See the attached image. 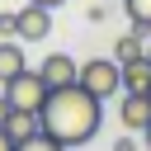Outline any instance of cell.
<instances>
[{"mask_svg": "<svg viewBox=\"0 0 151 151\" xmlns=\"http://www.w3.org/2000/svg\"><path fill=\"white\" fill-rule=\"evenodd\" d=\"M42 132H52L61 146H85L99 137V123H104V99H94L80 80L76 85H61V90H47L42 109Z\"/></svg>", "mask_w": 151, "mask_h": 151, "instance_id": "obj_1", "label": "cell"}, {"mask_svg": "<svg viewBox=\"0 0 151 151\" xmlns=\"http://www.w3.org/2000/svg\"><path fill=\"white\" fill-rule=\"evenodd\" d=\"M142 52H146V33H142V28H127V33L113 42V57H118V61H132V57H142Z\"/></svg>", "mask_w": 151, "mask_h": 151, "instance_id": "obj_10", "label": "cell"}, {"mask_svg": "<svg viewBox=\"0 0 151 151\" xmlns=\"http://www.w3.org/2000/svg\"><path fill=\"white\" fill-rule=\"evenodd\" d=\"M0 90H5L9 109H28V113H38V109H42V99H47V80H42L38 71H28V66H24L19 76H9Z\"/></svg>", "mask_w": 151, "mask_h": 151, "instance_id": "obj_3", "label": "cell"}, {"mask_svg": "<svg viewBox=\"0 0 151 151\" xmlns=\"http://www.w3.org/2000/svg\"><path fill=\"white\" fill-rule=\"evenodd\" d=\"M5 132H9L14 142H24V137L42 132V118H38V113H28V109H9V118H5Z\"/></svg>", "mask_w": 151, "mask_h": 151, "instance_id": "obj_9", "label": "cell"}, {"mask_svg": "<svg viewBox=\"0 0 151 151\" xmlns=\"http://www.w3.org/2000/svg\"><path fill=\"white\" fill-rule=\"evenodd\" d=\"M142 146H146V151H151V123H146V127H142Z\"/></svg>", "mask_w": 151, "mask_h": 151, "instance_id": "obj_17", "label": "cell"}, {"mask_svg": "<svg viewBox=\"0 0 151 151\" xmlns=\"http://www.w3.org/2000/svg\"><path fill=\"white\" fill-rule=\"evenodd\" d=\"M146 57H151V42H146Z\"/></svg>", "mask_w": 151, "mask_h": 151, "instance_id": "obj_19", "label": "cell"}, {"mask_svg": "<svg viewBox=\"0 0 151 151\" xmlns=\"http://www.w3.org/2000/svg\"><path fill=\"white\" fill-rule=\"evenodd\" d=\"M33 5H47V9H57V5H66V0H33Z\"/></svg>", "mask_w": 151, "mask_h": 151, "instance_id": "obj_18", "label": "cell"}, {"mask_svg": "<svg viewBox=\"0 0 151 151\" xmlns=\"http://www.w3.org/2000/svg\"><path fill=\"white\" fill-rule=\"evenodd\" d=\"M132 137H137V132H127V137H118V146H113V151H137V142H132Z\"/></svg>", "mask_w": 151, "mask_h": 151, "instance_id": "obj_14", "label": "cell"}, {"mask_svg": "<svg viewBox=\"0 0 151 151\" xmlns=\"http://www.w3.org/2000/svg\"><path fill=\"white\" fill-rule=\"evenodd\" d=\"M14 151H71V146H61L52 132H33V137H24V142H14Z\"/></svg>", "mask_w": 151, "mask_h": 151, "instance_id": "obj_12", "label": "cell"}, {"mask_svg": "<svg viewBox=\"0 0 151 151\" xmlns=\"http://www.w3.org/2000/svg\"><path fill=\"white\" fill-rule=\"evenodd\" d=\"M123 90H151V57L142 52V57H132V61H123Z\"/></svg>", "mask_w": 151, "mask_h": 151, "instance_id": "obj_7", "label": "cell"}, {"mask_svg": "<svg viewBox=\"0 0 151 151\" xmlns=\"http://www.w3.org/2000/svg\"><path fill=\"white\" fill-rule=\"evenodd\" d=\"M123 9H127V19H132V28H142V33L151 38V0H123Z\"/></svg>", "mask_w": 151, "mask_h": 151, "instance_id": "obj_11", "label": "cell"}, {"mask_svg": "<svg viewBox=\"0 0 151 151\" xmlns=\"http://www.w3.org/2000/svg\"><path fill=\"white\" fill-rule=\"evenodd\" d=\"M47 33H52V9L28 0V5L19 9V42H42Z\"/></svg>", "mask_w": 151, "mask_h": 151, "instance_id": "obj_5", "label": "cell"}, {"mask_svg": "<svg viewBox=\"0 0 151 151\" xmlns=\"http://www.w3.org/2000/svg\"><path fill=\"white\" fill-rule=\"evenodd\" d=\"M28 61H24V42L19 38H0V85L9 80V76H19Z\"/></svg>", "mask_w": 151, "mask_h": 151, "instance_id": "obj_8", "label": "cell"}, {"mask_svg": "<svg viewBox=\"0 0 151 151\" xmlns=\"http://www.w3.org/2000/svg\"><path fill=\"white\" fill-rule=\"evenodd\" d=\"M0 38H19V9H14V14H9V9L0 14Z\"/></svg>", "mask_w": 151, "mask_h": 151, "instance_id": "obj_13", "label": "cell"}, {"mask_svg": "<svg viewBox=\"0 0 151 151\" xmlns=\"http://www.w3.org/2000/svg\"><path fill=\"white\" fill-rule=\"evenodd\" d=\"M5 118H9V99H5V90H0V127H5Z\"/></svg>", "mask_w": 151, "mask_h": 151, "instance_id": "obj_15", "label": "cell"}, {"mask_svg": "<svg viewBox=\"0 0 151 151\" xmlns=\"http://www.w3.org/2000/svg\"><path fill=\"white\" fill-rule=\"evenodd\" d=\"M0 151H14V137H9L5 127H0Z\"/></svg>", "mask_w": 151, "mask_h": 151, "instance_id": "obj_16", "label": "cell"}, {"mask_svg": "<svg viewBox=\"0 0 151 151\" xmlns=\"http://www.w3.org/2000/svg\"><path fill=\"white\" fill-rule=\"evenodd\" d=\"M118 123H123L127 132H137V137H142V127L151 123V94H142V90H123V104H118Z\"/></svg>", "mask_w": 151, "mask_h": 151, "instance_id": "obj_4", "label": "cell"}, {"mask_svg": "<svg viewBox=\"0 0 151 151\" xmlns=\"http://www.w3.org/2000/svg\"><path fill=\"white\" fill-rule=\"evenodd\" d=\"M80 85H85L94 99L123 94V61H118V57H90V61L80 66Z\"/></svg>", "mask_w": 151, "mask_h": 151, "instance_id": "obj_2", "label": "cell"}, {"mask_svg": "<svg viewBox=\"0 0 151 151\" xmlns=\"http://www.w3.org/2000/svg\"><path fill=\"white\" fill-rule=\"evenodd\" d=\"M38 76L47 80V90H61V85H76V80H80V66H76L66 52H52V57H42Z\"/></svg>", "mask_w": 151, "mask_h": 151, "instance_id": "obj_6", "label": "cell"}, {"mask_svg": "<svg viewBox=\"0 0 151 151\" xmlns=\"http://www.w3.org/2000/svg\"><path fill=\"white\" fill-rule=\"evenodd\" d=\"M146 94H151V90H146Z\"/></svg>", "mask_w": 151, "mask_h": 151, "instance_id": "obj_20", "label": "cell"}]
</instances>
